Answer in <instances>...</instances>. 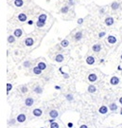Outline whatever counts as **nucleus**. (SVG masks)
Instances as JSON below:
<instances>
[{
    "label": "nucleus",
    "mask_w": 122,
    "mask_h": 128,
    "mask_svg": "<svg viewBox=\"0 0 122 128\" xmlns=\"http://www.w3.org/2000/svg\"><path fill=\"white\" fill-rule=\"evenodd\" d=\"M32 114H33V116L34 117H41L42 115H43V111H42V109H40V108H35L33 111H32Z\"/></svg>",
    "instance_id": "obj_3"
},
{
    "label": "nucleus",
    "mask_w": 122,
    "mask_h": 128,
    "mask_svg": "<svg viewBox=\"0 0 122 128\" xmlns=\"http://www.w3.org/2000/svg\"><path fill=\"white\" fill-rule=\"evenodd\" d=\"M24 4V1L23 0H14V5L16 7H22Z\"/></svg>",
    "instance_id": "obj_25"
},
{
    "label": "nucleus",
    "mask_w": 122,
    "mask_h": 128,
    "mask_svg": "<svg viewBox=\"0 0 122 128\" xmlns=\"http://www.w3.org/2000/svg\"><path fill=\"white\" fill-rule=\"evenodd\" d=\"M74 38H75V40H76V41H80V40L82 38V32H81V31H79V32H77V33L75 34Z\"/></svg>",
    "instance_id": "obj_18"
},
{
    "label": "nucleus",
    "mask_w": 122,
    "mask_h": 128,
    "mask_svg": "<svg viewBox=\"0 0 122 128\" xmlns=\"http://www.w3.org/2000/svg\"><path fill=\"white\" fill-rule=\"evenodd\" d=\"M27 24H28V25H32V24H33V21H32V20H29V21L27 22Z\"/></svg>",
    "instance_id": "obj_41"
},
{
    "label": "nucleus",
    "mask_w": 122,
    "mask_h": 128,
    "mask_svg": "<svg viewBox=\"0 0 122 128\" xmlns=\"http://www.w3.org/2000/svg\"><path fill=\"white\" fill-rule=\"evenodd\" d=\"M45 25H46V22L45 21H41V20H38V22L36 23V26L38 28H43Z\"/></svg>",
    "instance_id": "obj_27"
},
{
    "label": "nucleus",
    "mask_w": 122,
    "mask_h": 128,
    "mask_svg": "<svg viewBox=\"0 0 122 128\" xmlns=\"http://www.w3.org/2000/svg\"><path fill=\"white\" fill-rule=\"evenodd\" d=\"M120 115H122V108L120 109Z\"/></svg>",
    "instance_id": "obj_44"
},
{
    "label": "nucleus",
    "mask_w": 122,
    "mask_h": 128,
    "mask_svg": "<svg viewBox=\"0 0 122 128\" xmlns=\"http://www.w3.org/2000/svg\"><path fill=\"white\" fill-rule=\"evenodd\" d=\"M37 67H40L42 70H45V69L47 68V65H46V63H44V62H40V63H38Z\"/></svg>",
    "instance_id": "obj_22"
},
{
    "label": "nucleus",
    "mask_w": 122,
    "mask_h": 128,
    "mask_svg": "<svg viewBox=\"0 0 122 128\" xmlns=\"http://www.w3.org/2000/svg\"><path fill=\"white\" fill-rule=\"evenodd\" d=\"M100 50H101V46H100V44H96V45L93 46V51H95V52H99Z\"/></svg>",
    "instance_id": "obj_20"
},
{
    "label": "nucleus",
    "mask_w": 122,
    "mask_h": 128,
    "mask_svg": "<svg viewBox=\"0 0 122 128\" xmlns=\"http://www.w3.org/2000/svg\"><path fill=\"white\" fill-rule=\"evenodd\" d=\"M64 60V57L63 54H58V55H56V57H55V61H56L57 63H63Z\"/></svg>",
    "instance_id": "obj_10"
},
{
    "label": "nucleus",
    "mask_w": 122,
    "mask_h": 128,
    "mask_svg": "<svg viewBox=\"0 0 122 128\" xmlns=\"http://www.w3.org/2000/svg\"><path fill=\"white\" fill-rule=\"evenodd\" d=\"M80 128H88V126H87V125H85V124H82V125H80Z\"/></svg>",
    "instance_id": "obj_40"
},
{
    "label": "nucleus",
    "mask_w": 122,
    "mask_h": 128,
    "mask_svg": "<svg viewBox=\"0 0 122 128\" xmlns=\"http://www.w3.org/2000/svg\"><path fill=\"white\" fill-rule=\"evenodd\" d=\"M22 34H23V32H22V29H20V28L15 29V30H14V33H13V35H14L15 37H17V38L21 37V36H22Z\"/></svg>",
    "instance_id": "obj_15"
},
{
    "label": "nucleus",
    "mask_w": 122,
    "mask_h": 128,
    "mask_svg": "<svg viewBox=\"0 0 122 128\" xmlns=\"http://www.w3.org/2000/svg\"><path fill=\"white\" fill-rule=\"evenodd\" d=\"M14 41H15V36L10 35V36L8 37V42H9V43H14Z\"/></svg>",
    "instance_id": "obj_28"
},
{
    "label": "nucleus",
    "mask_w": 122,
    "mask_h": 128,
    "mask_svg": "<svg viewBox=\"0 0 122 128\" xmlns=\"http://www.w3.org/2000/svg\"><path fill=\"white\" fill-rule=\"evenodd\" d=\"M33 103H34V100H33L32 98H30V97H28V98H27V99L25 100V104H26V106H27V107L32 106Z\"/></svg>",
    "instance_id": "obj_4"
},
{
    "label": "nucleus",
    "mask_w": 122,
    "mask_h": 128,
    "mask_svg": "<svg viewBox=\"0 0 122 128\" xmlns=\"http://www.w3.org/2000/svg\"><path fill=\"white\" fill-rule=\"evenodd\" d=\"M29 66H30V62H28V61H26V62H24V67H29Z\"/></svg>",
    "instance_id": "obj_33"
},
{
    "label": "nucleus",
    "mask_w": 122,
    "mask_h": 128,
    "mask_svg": "<svg viewBox=\"0 0 122 128\" xmlns=\"http://www.w3.org/2000/svg\"><path fill=\"white\" fill-rule=\"evenodd\" d=\"M62 74L64 75V77L65 79H68V78H69V75H68V74H66V73H64V72H63V71H62Z\"/></svg>",
    "instance_id": "obj_37"
},
{
    "label": "nucleus",
    "mask_w": 122,
    "mask_h": 128,
    "mask_svg": "<svg viewBox=\"0 0 122 128\" xmlns=\"http://www.w3.org/2000/svg\"><path fill=\"white\" fill-rule=\"evenodd\" d=\"M11 89H12V84H11V83H7V92L9 93Z\"/></svg>",
    "instance_id": "obj_31"
},
{
    "label": "nucleus",
    "mask_w": 122,
    "mask_h": 128,
    "mask_svg": "<svg viewBox=\"0 0 122 128\" xmlns=\"http://www.w3.org/2000/svg\"><path fill=\"white\" fill-rule=\"evenodd\" d=\"M67 126H68V128H72L73 127V122H68L67 123Z\"/></svg>",
    "instance_id": "obj_38"
},
{
    "label": "nucleus",
    "mask_w": 122,
    "mask_h": 128,
    "mask_svg": "<svg viewBox=\"0 0 122 128\" xmlns=\"http://www.w3.org/2000/svg\"><path fill=\"white\" fill-rule=\"evenodd\" d=\"M27 14L26 13H20L19 15H18V20L20 21V22H26L27 21Z\"/></svg>",
    "instance_id": "obj_13"
},
{
    "label": "nucleus",
    "mask_w": 122,
    "mask_h": 128,
    "mask_svg": "<svg viewBox=\"0 0 122 128\" xmlns=\"http://www.w3.org/2000/svg\"><path fill=\"white\" fill-rule=\"evenodd\" d=\"M109 108H110V110L111 111H116V110H117V104L116 103V102H112L110 105H109Z\"/></svg>",
    "instance_id": "obj_19"
},
{
    "label": "nucleus",
    "mask_w": 122,
    "mask_h": 128,
    "mask_svg": "<svg viewBox=\"0 0 122 128\" xmlns=\"http://www.w3.org/2000/svg\"><path fill=\"white\" fill-rule=\"evenodd\" d=\"M33 44H34V40H33L31 37H27V38L25 40V45H26L27 47H31V46H33Z\"/></svg>",
    "instance_id": "obj_5"
},
{
    "label": "nucleus",
    "mask_w": 122,
    "mask_h": 128,
    "mask_svg": "<svg viewBox=\"0 0 122 128\" xmlns=\"http://www.w3.org/2000/svg\"><path fill=\"white\" fill-rule=\"evenodd\" d=\"M65 98H66V100L69 101V102H72V101L74 100V97L72 94H67V95L65 96Z\"/></svg>",
    "instance_id": "obj_29"
},
{
    "label": "nucleus",
    "mask_w": 122,
    "mask_h": 128,
    "mask_svg": "<svg viewBox=\"0 0 122 128\" xmlns=\"http://www.w3.org/2000/svg\"><path fill=\"white\" fill-rule=\"evenodd\" d=\"M47 19H48V15L47 14H45V13H43V14H40L39 15V17H38V20H41V21H47Z\"/></svg>",
    "instance_id": "obj_23"
},
{
    "label": "nucleus",
    "mask_w": 122,
    "mask_h": 128,
    "mask_svg": "<svg viewBox=\"0 0 122 128\" xmlns=\"http://www.w3.org/2000/svg\"><path fill=\"white\" fill-rule=\"evenodd\" d=\"M107 41H108L109 44L113 45V44H116V43L117 42V37L114 36V35H109L108 38H107Z\"/></svg>",
    "instance_id": "obj_2"
},
{
    "label": "nucleus",
    "mask_w": 122,
    "mask_h": 128,
    "mask_svg": "<svg viewBox=\"0 0 122 128\" xmlns=\"http://www.w3.org/2000/svg\"><path fill=\"white\" fill-rule=\"evenodd\" d=\"M119 7H120V4H119L118 2H113V3H112V5H111L112 10H114V11L118 10V9H119Z\"/></svg>",
    "instance_id": "obj_16"
},
{
    "label": "nucleus",
    "mask_w": 122,
    "mask_h": 128,
    "mask_svg": "<svg viewBox=\"0 0 122 128\" xmlns=\"http://www.w3.org/2000/svg\"><path fill=\"white\" fill-rule=\"evenodd\" d=\"M16 120H17V122H18L22 123V122H26L27 117H26V115H25V114H19V115L17 116Z\"/></svg>",
    "instance_id": "obj_6"
},
{
    "label": "nucleus",
    "mask_w": 122,
    "mask_h": 128,
    "mask_svg": "<svg viewBox=\"0 0 122 128\" xmlns=\"http://www.w3.org/2000/svg\"><path fill=\"white\" fill-rule=\"evenodd\" d=\"M32 71H33V73H34L35 75H41V74H42V71H43V70H42L40 67H33V70H32Z\"/></svg>",
    "instance_id": "obj_14"
},
{
    "label": "nucleus",
    "mask_w": 122,
    "mask_h": 128,
    "mask_svg": "<svg viewBox=\"0 0 122 128\" xmlns=\"http://www.w3.org/2000/svg\"><path fill=\"white\" fill-rule=\"evenodd\" d=\"M58 116H59V112L57 110H55V109H53V110H51L49 112V117L52 118V119H57Z\"/></svg>",
    "instance_id": "obj_9"
},
{
    "label": "nucleus",
    "mask_w": 122,
    "mask_h": 128,
    "mask_svg": "<svg viewBox=\"0 0 122 128\" xmlns=\"http://www.w3.org/2000/svg\"><path fill=\"white\" fill-rule=\"evenodd\" d=\"M15 122H17V120H11V121L9 122V124H10V125H13V124L15 123Z\"/></svg>",
    "instance_id": "obj_35"
},
{
    "label": "nucleus",
    "mask_w": 122,
    "mask_h": 128,
    "mask_svg": "<svg viewBox=\"0 0 122 128\" xmlns=\"http://www.w3.org/2000/svg\"><path fill=\"white\" fill-rule=\"evenodd\" d=\"M98 80V76L95 74V73H90L89 75H88V81L90 82V83H94V82H96Z\"/></svg>",
    "instance_id": "obj_7"
},
{
    "label": "nucleus",
    "mask_w": 122,
    "mask_h": 128,
    "mask_svg": "<svg viewBox=\"0 0 122 128\" xmlns=\"http://www.w3.org/2000/svg\"><path fill=\"white\" fill-rule=\"evenodd\" d=\"M21 92H22V93H27V87L26 85H23V86L21 87Z\"/></svg>",
    "instance_id": "obj_32"
},
{
    "label": "nucleus",
    "mask_w": 122,
    "mask_h": 128,
    "mask_svg": "<svg viewBox=\"0 0 122 128\" xmlns=\"http://www.w3.org/2000/svg\"><path fill=\"white\" fill-rule=\"evenodd\" d=\"M36 94H42L43 93V88L41 87V86H39V85H37L35 88H34V90H33Z\"/></svg>",
    "instance_id": "obj_21"
},
{
    "label": "nucleus",
    "mask_w": 122,
    "mask_h": 128,
    "mask_svg": "<svg viewBox=\"0 0 122 128\" xmlns=\"http://www.w3.org/2000/svg\"><path fill=\"white\" fill-rule=\"evenodd\" d=\"M41 128H44V127H41Z\"/></svg>",
    "instance_id": "obj_47"
},
{
    "label": "nucleus",
    "mask_w": 122,
    "mask_h": 128,
    "mask_svg": "<svg viewBox=\"0 0 122 128\" xmlns=\"http://www.w3.org/2000/svg\"><path fill=\"white\" fill-rule=\"evenodd\" d=\"M115 23V20L113 17H108L105 19V25L106 26H112Z\"/></svg>",
    "instance_id": "obj_11"
},
{
    "label": "nucleus",
    "mask_w": 122,
    "mask_h": 128,
    "mask_svg": "<svg viewBox=\"0 0 122 128\" xmlns=\"http://www.w3.org/2000/svg\"><path fill=\"white\" fill-rule=\"evenodd\" d=\"M105 34H106L105 31H102V32H100V33L98 34V37H99V38H102L103 36H105Z\"/></svg>",
    "instance_id": "obj_34"
},
{
    "label": "nucleus",
    "mask_w": 122,
    "mask_h": 128,
    "mask_svg": "<svg viewBox=\"0 0 122 128\" xmlns=\"http://www.w3.org/2000/svg\"><path fill=\"white\" fill-rule=\"evenodd\" d=\"M95 62H96V60H95V57H93V56H88L86 58V64L87 65L92 66V65L95 64Z\"/></svg>",
    "instance_id": "obj_8"
},
{
    "label": "nucleus",
    "mask_w": 122,
    "mask_h": 128,
    "mask_svg": "<svg viewBox=\"0 0 122 128\" xmlns=\"http://www.w3.org/2000/svg\"><path fill=\"white\" fill-rule=\"evenodd\" d=\"M120 58H121V60H122V54H121V57H120Z\"/></svg>",
    "instance_id": "obj_46"
},
{
    "label": "nucleus",
    "mask_w": 122,
    "mask_h": 128,
    "mask_svg": "<svg viewBox=\"0 0 122 128\" xmlns=\"http://www.w3.org/2000/svg\"><path fill=\"white\" fill-rule=\"evenodd\" d=\"M55 120H56V119H52V118H51V119L49 120L48 122H50V123H52V122H55Z\"/></svg>",
    "instance_id": "obj_39"
},
{
    "label": "nucleus",
    "mask_w": 122,
    "mask_h": 128,
    "mask_svg": "<svg viewBox=\"0 0 122 128\" xmlns=\"http://www.w3.org/2000/svg\"><path fill=\"white\" fill-rule=\"evenodd\" d=\"M119 102H120V104H122V97L119 99Z\"/></svg>",
    "instance_id": "obj_43"
},
{
    "label": "nucleus",
    "mask_w": 122,
    "mask_h": 128,
    "mask_svg": "<svg viewBox=\"0 0 122 128\" xmlns=\"http://www.w3.org/2000/svg\"><path fill=\"white\" fill-rule=\"evenodd\" d=\"M110 83L112 85H117L119 83V78L117 76H113L110 79Z\"/></svg>",
    "instance_id": "obj_1"
},
{
    "label": "nucleus",
    "mask_w": 122,
    "mask_h": 128,
    "mask_svg": "<svg viewBox=\"0 0 122 128\" xmlns=\"http://www.w3.org/2000/svg\"><path fill=\"white\" fill-rule=\"evenodd\" d=\"M98 112H99L100 114H106V113L108 112V107H107V106H105V105H102V106H100V107H99Z\"/></svg>",
    "instance_id": "obj_12"
},
{
    "label": "nucleus",
    "mask_w": 122,
    "mask_h": 128,
    "mask_svg": "<svg viewBox=\"0 0 122 128\" xmlns=\"http://www.w3.org/2000/svg\"><path fill=\"white\" fill-rule=\"evenodd\" d=\"M87 90H88L89 93H95V92L97 91V87H96L95 85H93V84H90V85L88 86Z\"/></svg>",
    "instance_id": "obj_17"
},
{
    "label": "nucleus",
    "mask_w": 122,
    "mask_h": 128,
    "mask_svg": "<svg viewBox=\"0 0 122 128\" xmlns=\"http://www.w3.org/2000/svg\"><path fill=\"white\" fill-rule=\"evenodd\" d=\"M61 46H62L63 48H66V47H68V46H69V41L66 40V39L63 40V41L61 42Z\"/></svg>",
    "instance_id": "obj_24"
},
{
    "label": "nucleus",
    "mask_w": 122,
    "mask_h": 128,
    "mask_svg": "<svg viewBox=\"0 0 122 128\" xmlns=\"http://www.w3.org/2000/svg\"><path fill=\"white\" fill-rule=\"evenodd\" d=\"M68 1H69V2H70V1H74V0H68Z\"/></svg>",
    "instance_id": "obj_45"
},
{
    "label": "nucleus",
    "mask_w": 122,
    "mask_h": 128,
    "mask_svg": "<svg viewBox=\"0 0 122 128\" xmlns=\"http://www.w3.org/2000/svg\"><path fill=\"white\" fill-rule=\"evenodd\" d=\"M55 89H57V90H60V89H61V87H60L59 85H56V86H55Z\"/></svg>",
    "instance_id": "obj_42"
},
{
    "label": "nucleus",
    "mask_w": 122,
    "mask_h": 128,
    "mask_svg": "<svg viewBox=\"0 0 122 128\" xmlns=\"http://www.w3.org/2000/svg\"><path fill=\"white\" fill-rule=\"evenodd\" d=\"M50 128H60V125H59V123H57L56 122H54L52 123H50Z\"/></svg>",
    "instance_id": "obj_30"
},
{
    "label": "nucleus",
    "mask_w": 122,
    "mask_h": 128,
    "mask_svg": "<svg viewBox=\"0 0 122 128\" xmlns=\"http://www.w3.org/2000/svg\"><path fill=\"white\" fill-rule=\"evenodd\" d=\"M82 23H83V18H80V19L78 20V24H79V25H81Z\"/></svg>",
    "instance_id": "obj_36"
},
{
    "label": "nucleus",
    "mask_w": 122,
    "mask_h": 128,
    "mask_svg": "<svg viewBox=\"0 0 122 128\" xmlns=\"http://www.w3.org/2000/svg\"><path fill=\"white\" fill-rule=\"evenodd\" d=\"M68 11H69L68 6H64V7H63V8L61 9V12H62V13H67Z\"/></svg>",
    "instance_id": "obj_26"
}]
</instances>
